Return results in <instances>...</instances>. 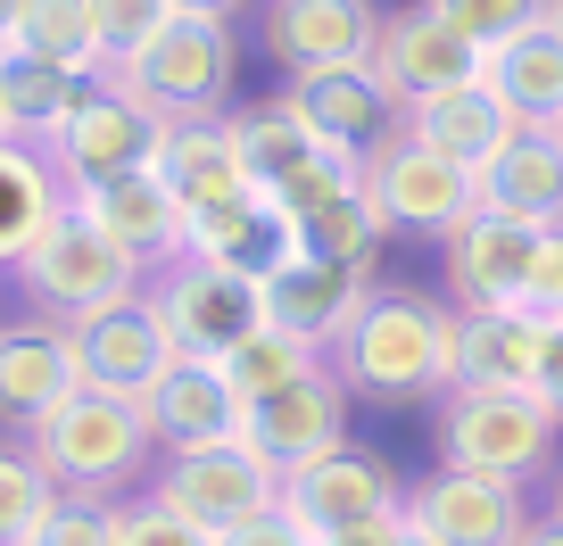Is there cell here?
Returning <instances> with one entry per match:
<instances>
[{
	"instance_id": "obj_27",
	"label": "cell",
	"mask_w": 563,
	"mask_h": 546,
	"mask_svg": "<svg viewBox=\"0 0 563 546\" xmlns=\"http://www.w3.org/2000/svg\"><path fill=\"white\" fill-rule=\"evenodd\" d=\"M67 175L42 158L34 142H0V274H18L25 248L67 215Z\"/></svg>"
},
{
	"instance_id": "obj_43",
	"label": "cell",
	"mask_w": 563,
	"mask_h": 546,
	"mask_svg": "<svg viewBox=\"0 0 563 546\" xmlns=\"http://www.w3.org/2000/svg\"><path fill=\"white\" fill-rule=\"evenodd\" d=\"M183 18H241V9H257V0H175Z\"/></svg>"
},
{
	"instance_id": "obj_13",
	"label": "cell",
	"mask_w": 563,
	"mask_h": 546,
	"mask_svg": "<svg viewBox=\"0 0 563 546\" xmlns=\"http://www.w3.org/2000/svg\"><path fill=\"white\" fill-rule=\"evenodd\" d=\"M290 100H299V116L316 124V142L332 149V158H382L389 142L406 133V100L382 83L373 67H323V75H290Z\"/></svg>"
},
{
	"instance_id": "obj_31",
	"label": "cell",
	"mask_w": 563,
	"mask_h": 546,
	"mask_svg": "<svg viewBox=\"0 0 563 546\" xmlns=\"http://www.w3.org/2000/svg\"><path fill=\"white\" fill-rule=\"evenodd\" d=\"M18 51H34L42 67L75 75V83H100L108 75V42L91 25V0H34V18L18 25Z\"/></svg>"
},
{
	"instance_id": "obj_24",
	"label": "cell",
	"mask_w": 563,
	"mask_h": 546,
	"mask_svg": "<svg viewBox=\"0 0 563 546\" xmlns=\"http://www.w3.org/2000/svg\"><path fill=\"white\" fill-rule=\"evenodd\" d=\"M67 389H84V365H75V332L58 315H25L0 332V431L42 423Z\"/></svg>"
},
{
	"instance_id": "obj_5",
	"label": "cell",
	"mask_w": 563,
	"mask_h": 546,
	"mask_svg": "<svg viewBox=\"0 0 563 546\" xmlns=\"http://www.w3.org/2000/svg\"><path fill=\"white\" fill-rule=\"evenodd\" d=\"M158 116H232V83H241V34L232 18H175L133 67H117Z\"/></svg>"
},
{
	"instance_id": "obj_16",
	"label": "cell",
	"mask_w": 563,
	"mask_h": 546,
	"mask_svg": "<svg viewBox=\"0 0 563 546\" xmlns=\"http://www.w3.org/2000/svg\"><path fill=\"white\" fill-rule=\"evenodd\" d=\"M539 248H547L539 224L473 208L456 232H448V290H456V307H530Z\"/></svg>"
},
{
	"instance_id": "obj_6",
	"label": "cell",
	"mask_w": 563,
	"mask_h": 546,
	"mask_svg": "<svg viewBox=\"0 0 563 546\" xmlns=\"http://www.w3.org/2000/svg\"><path fill=\"white\" fill-rule=\"evenodd\" d=\"M158 142H166V116L141 100L117 67H108L100 83L84 91V108L67 116V133H58L42 158L67 175V191H91V182H117V175L158 166Z\"/></svg>"
},
{
	"instance_id": "obj_17",
	"label": "cell",
	"mask_w": 563,
	"mask_h": 546,
	"mask_svg": "<svg viewBox=\"0 0 563 546\" xmlns=\"http://www.w3.org/2000/svg\"><path fill=\"white\" fill-rule=\"evenodd\" d=\"M150 431H158V456H191V447H232L249 423V398L232 389V372L216 356H175L158 372V389L141 398Z\"/></svg>"
},
{
	"instance_id": "obj_8",
	"label": "cell",
	"mask_w": 563,
	"mask_h": 546,
	"mask_svg": "<svg viewBox=\"0 0 563 546\" xmlns=\"http://www.w3.org/2000/svg\"><path fill=\"white\" fill-rule=\"evenodd\" d=\"M150 497H158V505H175L183 522H199L208 538H232L241 522H257V513L282 505V472H265V464L249 456L241 439H232V447L158 456V472H150Z\"/></svg>"
},
{
	"instance_id": "obj_45",
	"label": "cell",
	"mask_w": 563,
	"mask_h": 546,
	"mask_svg": "<svg viewBox=\"0 0 563 546\" xmlns=\"http://www.w3.org/2000/svg\"><path fill=\"white\" fill-rule=\"evenodd\" d=\"M25 18H34V0H0V42H18Z\"/></svg>"
},
{
	"instance_id": "obj_44",
	"label": "cell",
	"mask_w": 563,
	"mask_h": 546,
	"mask_svg": "<svg viewBox=\"0 0 563 546\" xmlns=\"http://www.w3.org/2000/svg\"><path fill=\"white\" fill-rule=\"evenodd\" d=\"M522 546H563V522H555V513H530V530H522Z\"/></svg>"
},
{
	"instance_id": "obj_39",
	"label": "cell",
	"mask_w": 563,
	"mask_h": 546,
	"mask_svg": "<svg viewBox=\"0 0 563 546\" xmlns=\"http://www.w3.org/2000/svg\"><path fill=\"white\" fill-rule=\"evenodd\" d=\"M216 546H323V538H316L290 505H274V513H257V522H241L232 538H216Z\"/></svg>"
},
{
	"instance_id": "obj_37",
	"label": "cell",
	"mask_w": 563,
	"mask_h": 546,
	"mask_svg": "<svg viewBox=\"0 0 563 546\" xmlns=\"http://www.w3.org/2000/svg\"><path fill=\"white\" fill-rule=\"evenodd\" d=\"M431 9H440V18L456 25V34L473 42L481 58H489L497 42H514L522 25H539V18H547V0H431Z\"/></svg>"
},
{
	"instance_id": "obj_12",
	"label": "cell",
	"mask_w": 563,
	"mask_h": 546,
	"mask_svg": "<svg viewBox=\"0 0 563 546\" xmlns=\"http://www.w3.org/2000/svg\"><path fill=\"white\" fill-rule=\"evenodd\" d=\"M282 505L332 546L340 530H365V522L406 513V480H398V464H389V456H373V447L349 439V447H332V456L299 464V472L282 480Z\"/></svg>"
},
{
	"instance_id": "obj_30",
	"label": "cell",
	"mask_w": 563,
	"mask_h": 546,
	"mask_svg": "<svg viewBox=\"0 0 563 546\" xmlns=\"http://www.w3.org/2000/svg\"><path fill=\"white\" fill-rule=\"evenodd\" d=\"M91 83H75V75L42 67L34 51H18V42H0V108H9V133L34 149H51L58 133H67V116L84 108Z\"/></svg>"
},
{
	"instance_id": "obj_3",
	"label": "cell",
	"mask_w": 563,
	"mask_h": 546,
	"mask_svg": "<svg viewBox=\"0 0 563 546\" xmlns=\"http://www.w3.org/2000/svg\"><path fill=\"white\" fill-rule=\"evenodd\" d=\"M563 414L539 389H448L440 398V464L497 480H539L555 464Z\"/></svg>"
},
{
	"instance_id": "obj_42",
	"label": "cell",
	"mask_w": 563,
	"mask_h": 546,
	"mask_svg": "<svg viewBox=\"0 0 563 546\" xmlns=\"http://www.w3.org/2000/svg\"><path fill=\"white\" fill-rule=\"evenodd\" d=\"M406 538V513H389V522H365V530H340L332 546H398Z\"/></svg>"
},
{
	"instance_id": "obj_7",
	"label": "cell",
	"mask_w": 563,
	"mask_h": 546,
	"mask_svg": "<svg viewBox=\"0 0 563 546\" xmlns=\"http://www.w3.org/2000/svg\"><path fill=\"white\" fill-rule=\"evenodd\" d=\"M150 307H158L175 356H216V365L265 323L257 282H249V274H224V265H208V257H191V248L150 274Z\"/></svg>"
},
{
	"instance_id": "obj_1",
	"label": "cell",
	"mask_w": 563,
	"mask_h": 546,
	"mask_svg": "<svg viewBox=\"0 0 563 546\" xmlns=\"http://www.w3.org/2000/svg\"><path fill=\"white\" fill-rule=\"evenodd\" d=\"M448 332H456V307L398 290V282H373V299L332 339V372L349 381V398H373V405H422V398L440 405L448 398Z\"/></svg>"
},
{
	"instance_id": "obj_2",
	"label": "cell",
	"mask_w": 563,
	"mask_h": 546,
	"mask_svg": "<svg viewBox=\"0 0 563 546\" xmlns=\"http://www.w3.org/2000/svg\"><path fill=\"white\" fill-rule=\"evenodd\" d=\"M25 456L51 472V489H84V497H141L158 472V431L141 414V398L117 389H67V398L18 431Z\"/></svg>"
},
{
	"instance_id": "obj_10",
	"label": "cell",
	"mask_w": 563,
	"mask_h": 546,
	"mask_svg": "<svg viewBox=\"0 0 563 546\" xmlns=\"http://www.w3.org/2000/svg\"><path fill=\"white\" fill-rule=\"evenodd\" d=\"M389 9L373 0H257V42L282 75H323V67H373Z\"/></svg>"
},
{
	"instance_id": "obj_9",
	"label": "cell",
	"mask_w": 563,
	"mask_h": 546,
	"mask_svg": "<svg viewBox=\"0 0 563 546\" xmlns=\"http://www.w3.org/2000/svg\"><path fill=\"white\" fill-rule=\"evenodd\" d=\"M349 381L332 372V356H323L307 381L274 389V398H249V423H241V447L265 464V472H299V464L332 456V447H349Z\"/></svg>"
},
{
	"instance_id": "obj_15",
	"label": "cell",
	"mask_w": 563,
	"mask_h": 546,
	"mask_svg": "<svg viewBox=\"0 0 563 546\" xmlns=\"http://www.w3.org/2000/svg\"><path fill=\"white\" fill-rule=\"evenodd\" d=\"M257 299H265V323H274V332H290V339H307V348L332 356V339L349 332V315L373 299V265L299 248L290 265H274L257 282Z\"/></svg>"
},
{
	"instance_id": "obj_20",
	"label": "cell",
	"mask_w": 563,
	"mask_h": 546,
	"mask_svg": "<svg viewBox=\"0 0 563 546\" xmlns=\"http://www.w3.org/2000/svg\"><path fill=\"white\" fill-rule=\"evenodd\" d=\"M406 133H415L422 149L456 158L464 175H489L514 149V133H522V108H514L489 75H473V83H448V91H431V100H415L406 108Z\"/></svg>"
},
{
	"instance_id": "obj_11",
	"label": "cell",
	"mask_w": 563,
	"mask_h": 546,
	"mask_svg": "<svg viewBox=\"0 0 563 546\" xmlns=\"http://www.w3.org/2000/svg\"><path fill=\"white\" fill-rule=\"evenodd\" d=\"M365 191H373L389 232H431V241H448L481 208V175H464L440 149H422L415 133H398L382 158H365Z\"/></svg>"
},
{
	"instance_id": "obj_35",
	"label": "cell",
	"mask_w": 563,
	"mask_h": 546,
	"mask_svg": "<svg viewBox=\"0 0 563 546\" xmlns=\"http://www.w3.org/2000/svg\"><path fill=\"white\" fill-rule=\"evenodd\" d=\"M175 18H183L175 0H91V25H100V42H108V67H133Z\"/></svg>"
},
{
	"instance_id": "obj_26",
	"label": "cell",
	"mask_w": 563,
	"mask_h": 546,
	"mask_svg": "<svg viewBox=\"0 0 563 546\" xmlns=\"http://www.w3.org/2000/svg\"><path fill=\"white\" fill-rule=\"evenodd\" d=\"M481 208L522 215L539 232L563 224V124H522L514 133V149L481 175Z\"/></svg>"
},
{
	"instance_id": "obj_49",
	"label": "cell",
	"mask_w": 563,
	"mask_h": 546,
	"mask_svg": "<svg viewBox=\"0 0 563 546\" xmlns=\"http://www.w3.org/2000/svg\"><path fill=\"white\" fill-rule=\"evenodd\" d=\"M547 18H555V25H563V0H547Z\"/></svg>"
},
{
	"instance_id": "obj_38",
	"label": "cell",
	"mask_w": 563,
	"mask_h": 546,
	"mask_svg": "<svg viewBox=\"0 0 563 546\" xmlns=\"http://www.w3.org/2000/svg\"><path fill=\"white\" fill-rule=\"evenodd\" d=\"M117 546H216V538L141 489V497H117Z\"/></svg>"
},
{
	"instance_id": "obj_21",
	"label": "cell",
	"mask_w": 563,
	"mask_h": 546,
	"mask_svg": "<svg viewBox=\"0 0 563 546\" xmlns=\"http://www.w3.org/2000/svg\"><path fill=\"white\" fill-rule=\"evenodd\" d=\"M547 315L539 307H456L448 389H539Z\"/></svg>"
},
{
	"instance_id": "obj_14",
	"label": "cell",
	"mask_w": 563,
	"mask_h": 546,
	"mask_svg": "<svg viewBox=\"0 0 563 546\" xmlns=\"http://www.w3.org/2000/svg\"><path fill=\"white\" fill-rule=\"evenodd\" d=\"M406 522L431 530L440 546H522L530 505H522V480L440 464L431 480H415V489H406Z\"/></svg>"
},
{
	"instance_id": "obj_25",
	"label": "cell",
	"mask_w": 563,
	"mask_h": 546,
	"mask_svg": "<svg viewBox=\"0 0 563 546\" xmlns=\"http://www.w3.org/2000/svg\"><path fill=\"white\" fill-rule=\"evenodd\" d=\"M158 175L175 182V199H183L191 215H208V208H224L232 191H249L241 142H232V124H224V116H166Z\"/></svg>"
},
{
	"instance_id": "obj_4",
	"label": "cell",
	"mask_w": 563,
	"mask_h": 546,
	"mask_svg": "<svg viewBox=\"0 0 563 546\" xmlns=\"http://www.w3.org/2000/svg\"><path fill=\"white\" fill-rule=\"evenodd\" d=\"M18 282H25V299H34V315L84 323V315H100V307H117V299H141V290H150V274H141V265L67 199V215H58V224L25 248Z\"/></svg>"
},
{
	"instance_id": "obj_28",
	"label": "cell",
	"mask_w": 563,
	"mask_h": 546,
	"mask_svg": "<svg viewBox=\"0 0 563 546\" xmlns=\"http://www.w3.org/2000/svg\"><path fill=\"white\" fill-rule=\"evenodd\" d=\"M224 124H232V142H241V166H249V182H257V191H282V182L299 175V166L332 158V149L316 142V124L299 116V100H290V91L241 100Z\"/></svg>"
},
{
	"instance_id": "obj_23",
	"label": "cell",
	"mask_w": 563,
	"mask_h": 546,
	"mask_svg": "<svg viewBox=\"0 0 563 546\" xmlns=\"http://www.w3.org/2000/svg\"><path fill=\"white\" fill-rule=\"evenodd\" d=\"M307 248V232H299V215L282 208L274 191H232L224 208H208V215H191V257H208V265H224V274H249V282H265L274 265H290Z\"/></svg>"
},
{
	"instance_id": "obj_32",
	"label": "cell",
	"mask_w": 563,
	"mask_h": 546,
	"mask_svg": "<svg viewBox=\"0 0 563 546\" xmlns=\"http://www.w3.org/2000/svg\"><path fill=\"white\" fill-rule=\"evenodd\" d=\"M316 365H323V348H307V339L274 332V323H257V332H249L241 348L224 356V372H232V389H241V398H274V389L307 381Z\"/></svg>"
},
{
	"instance_id": "obj_22",
	"label": "cell",
	"mask_w": 563,
	"mask_h": 546,
	"mask_svg": "<svg viewBox=\"0 0 563 546\" xmlns=\"http://www.w3.org/2000/svg\"><path fill=\"white\" fill-rule=\"evenodd\" d=\"M481 67H489V58H481L473 42L456 34V25L431 9V0H415V9H389L382 51H373V75H382V83L398 91L406 108L431 100V91H448V83H473Z\"/></svg>"
},
{
	"instance_id": "obj_33",
	"label": "cell",
	"mask_w": 563,
	"mask_h": 546,
	"mask_svg": "<svg viewBox=\"0 0 563 546\" xmlns=\"http://www.w3.org/2000/svg\"><path fill=\"white\" fill-rule=\"evenodd\" d=\"M382 241H389V224H382V208H373L365 182H356L349 199H332V208L307 224V248H323V257H349V265H382Z\"/></svg>"
},
{
	"instance_id": "obj_36",
	"label": "cell",
	"mask_w": 563,
	"mask_h": 546,
	"mask_svg": "<svg viewBox=\"0 0 563 546\" xmlns=\"http://www.w3.org/2000/svg\"><path fill=\"white\" fill-rule=\"evenodd\" d=\"M25 546H117V497H84V489H58L51 513L34 522Z\"/></svg>"
},
{
	"instance_id": "obj_19",
	"label": "cell",
	"mask_w": 563,
	"mask_h": 546,
	"mask_svg": "<svg viewBox=\"0 0 563 546\" xmlns=\"http://www.w3.org/2000/svg\"><path fill=\"white\" fill-rule=\"evenodd\" d=\"M67 332H75V365H84V381L91 389H117V398H150L158 372L175 365V339H166L150 290L100 307V315H84V323H67Z\"/></svg>"
},
{
	"instance_id": "obj_46",
	"label": "cell",
	"mask_w": 563,
	"mask_h": 546,
	"mask_svg": "<svg viewBox=\"0 0 563 546\" xmlns=\"http://www.w3.org/2000/svg\"><path fill=\"white\" fill-rule=\"evenodd\" d=\"M547 513L563 522V464H555V480H547Z\"/></svg>"
},
{
	"instance_id": "obj_48",
	"label": "cell",
	"mask_w": 563,
	"mask_h": 546,
	"mask_svg": "<svg viewBox=\"0 0 563 546\" xmlns=\"http://www.w3.org/2000/svg\"><path fill=\"white\" fill-rule=\"evenodd\" d=\"M0 142H18V133H9V108H0Z\"/></svg>"
},
{
	"instance_id": "obj_40",
	"label": "cell",
	"mask_w": 563,
	"mask_h": 546,
	"mask_svg": "<svg viewBox=\"0 0 563 546\" xmlns=\"http://www.w3.org/2000/svg\"><path fill=\"white\" fill-rule=\"evenodd\" d=\"M530 307H539V315H563V224L547 232V248H539V282H530Z\"/></svg>"
},
{
	"instance_id": "obj_34",
	"label": "cell",
	"mask_w": 563,
	"mask_h": 546,
	"mask_svg": "<svg viewBox=\"0 0 563 546\" xmlns=\"http://www.w3.org/2000/svg\"><path fill=\"white\" fill-rule=\"evenodd\" d=\"M51 472L25 456V439H0V546H25L34 522L51 513Z\"/></svg>"
},
{
	"instance_id": "obj_29",
	"label": "cell",
	"mask_w": 563,
	"mask_h": 546,
	"mask_svg": "<svg viewBox=\"0 0 563 546\" xmlns=\"http://www.w3.org/2000/svg\"><path fill=\"white\" fill-rule=\"evenodd\" d=\"M481 75L522 108V124H563V25L555 18H539L514 42H497Z\"/></svg>"
},
{
	"instance_id": "obj_18",
	"label": "cell",
	"mask_w": 563,
	"mask_h": 546,
	"mask_svg": "<svg viewBox=\"0 0 563 546\" xmlns=\"http://www.w3.org/2000/svg\"><path fill=\"white\" fill-rule=\"evenodd\" d=\"M75 208H84L141 274H158V265H175L183 248H191V208L175 199V182H166L158 166L117 175V182H91V191H75Z\"/></svg>"
},
{
	"instance_id": "obj_41",
	"label": "cell",
	"mask_w": 563,
	"mask_h": 546,
	"mask_svg": "<svg viewBox=\"0 0 563 546\" xmlns=\"http://www.w3.org/2000/svg\"><path fill=\"white\" fill-rule=\"evenodd\" d=\"M539 398L563 414V315H547V348H539Z\"/></svg>"
},
{
	"instance_id": "obj_47",
	"label": "cell",
	"mask_w": 563,
	"mask_h": 546,
	"mask_svg": "<svg viewBox=\"0 0 563 546\" xmlns=\"http://www.w3.org/2000/svg\"><path fill=\"white\" fill-rule=\"evenodd\" d=\"M398 546H440V538H431V530H415V522H406V538Z\"/></svg>"
},
{
	"instance_id": "obj_50",
	"label": "cell",
	"mask_w": 563,
	"mask_h": 546,
	"mask_svg": "<svg viewBox=\"0 0 563 546\" xmlns=\"http://www.w3.org/2000/svg\"><path fill=\"white\" fill-rule=\"evenodd\" d=\"M0 332H9V315H0Z\"/></svg>"
}]
</instances>
